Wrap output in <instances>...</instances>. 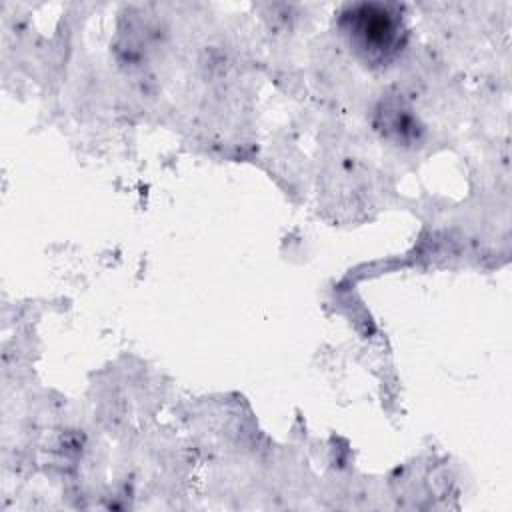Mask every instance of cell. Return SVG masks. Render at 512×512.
I'll return each instance as SVG.
<instances>
[{
  "instance_id": "6da1fadb",
  "label": "cell",
  "mask_w": 512,
  "mask_h": 512,
  "mask_svg": "<svg viewBox=\"0 0 512 512\" xmlns=\"http://www.w3.org/2000/svg\"><path fill=\"white\" fill-rule=\"evenodd\" d=\"M350 32L364 50L386 54L396 44L398 20L384 6H362L350 18Z\"/></svg>"
}]
</instances>
